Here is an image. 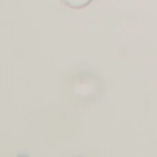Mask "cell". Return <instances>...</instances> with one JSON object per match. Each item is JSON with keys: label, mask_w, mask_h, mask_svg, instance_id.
Segmentation results:
<instances>
[{"label": "cell", "mask_w": 157, "mask_h": 157, "mask_svg": "<svg viewBox=\"0 0 157 157\" xmlns=\"http://www.w3.org/2000/svg\"><path fill=\"white\" fill-rule=\"evenodd\" d=\"M65 5L67 7L74 9V10H80L82 8L87 7L93 0H62Z\"/></svg>", "instance_id": "6da1fadb"}]
</instances>
